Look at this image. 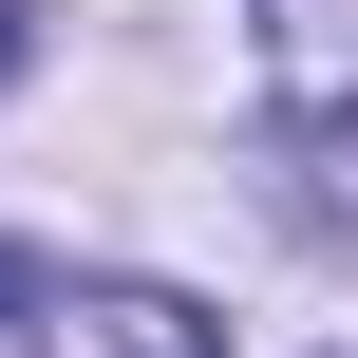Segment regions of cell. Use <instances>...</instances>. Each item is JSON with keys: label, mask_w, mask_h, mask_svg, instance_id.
<instances>
[{"label": "cell", "mask_w": 358, "mask_h": 358, "mask_svg": "<svg viewBox=\"0 0 358 358\" xmlns=\"http://www.w3.org/2000/svg\"><path fill=\"white\" fill-rule=\"evenodd\" d=\"M38 358H227V321L170 302V283H57L38 302Z\"/></svg>", "instance_id": "obj_1"}, {"label": "cell", "mask_w": 358, "mask_h": 358, "mask_svg": "<svg viewBox=\"0 0 358 358\" xmlns=\"http://www.w3.org/2000/svg\"><path fill=\"white\" fill-rule=\"evenodd\" d=\"M264 76L321 151H358V0H264Z\"/></svg>", "instance_id": "obj_2"}, {"label": "cell", "mask_w": 358, "mask_h": 358, "mask_svg": "<svg viewBox=\"0 0 358 358\" xmlns=\"http://www.w3.org/2000/svg\"><path fill=\"white\" fill-rule=\"evenodd\" d=\"M38 302H57V283H38V264H19V245H0V321H38Z\"/></svg>", "instance_id": "obj_3"}, {"label": "cell", "mask_w": 358, "mask_h": 358, "mask_svg": "<svg viewBox=\"0 0 358 358\" xmlns=\"http://www.w3.org/2000/svg\"><path fill=\"white\" fill-rule=\"evenodd\" d=\"M0 76H19V0H0Z\"/></svg>", "instance_id": "obj_4"}]
</instances>
